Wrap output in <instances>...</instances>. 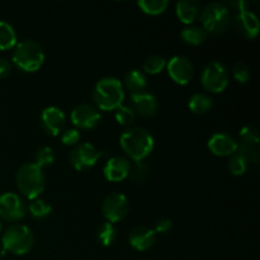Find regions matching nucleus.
<instances>
[{
    "label": "nucleus",
    "instance_id": "1",
    "mask_svg": "<svg viewBox=\"0 0 260 260\" xmlns=\"http://www.w3.org/2000/svg\"><path fill=\"white\" fill-rule=\"evenodd\" d=\"M121 146L134 161H141L151 154L154 137L142 127H129L121 135Z\"/></svg>",
    "mask_w": 260,
    "mask_h": 260
},
{
    "label": "nucleus",
    "instance_id": "2",
    "mask_svg": "<svg viewBox=\"0 0 260 260\" xmlns=\"http://www.w3.org/2000/svg\"><path fill=\"white\" fill-rule=\"evenodd\" d=\"M93 99L102 111H114L124 99L123 84L117 78L106 76L94 86Z\"/></svg>",
    "mask_w": 260,
    "mask_h": 260
},
{
    "label": "nucleus",
    "instance_id": "3",
    "mask_svg": "<svg viewBox=\"0 0 260 260\" xmlns=\"http://www.w3.org/2000/svg\"><path fill=\"white\" fill-rule=\"evenodd\" d=\"M15 182L19 192L28 200H35L45 189V174L35 162H25L18 169Z\"/></svg>",
    "mask_w": 260,
    "mask_h": 260
},
{
    "label": "nucleus",
    "instance_id": "4",
    "mask_svg": "<svg viewBox=\"0 0 260 260\" xmlns=\"http://www.w3.org/2000/svg\"><path fill=\"white\" fill-rule=\"evenodd\" d=\"M13 62L23 71L33 73L42 66L45 52L40 43L33 40L20 41L13 48Z\"/></svg>",
    "mask_w": 260,
    "mask_h": 260
},
{
    "label": "nucleus",
    "instance_id": "5",
    "mask_svg": "<svg viewBox=\"0 0 260 260\" xmlns=\"http://www.w3.org/2000/svg\"><path fill=\"white\" fill-rule=\"evenodd\" d=\"M201 22L203 29L211 35H221L233 22L231 13L223 3L212 2L201 10Z\"/></svg>",
    "mask_w": 260,
    "mask_h": 260
},
{
    "label": "nucleus",
    "instance_id": "6",
    "mask_svg": "<svg viewBox=\"0 0 260 260\" xmlns=\"http://www.w3.org/2000/svg\"><path fill=\"white\" fill-rule=\"evenodd\" d=\"M2 244L5 251H9L15 255H24L32 250L33 244H35V236L29 228L15 223V225L9 226L4 231Z\"/></svg>",
    "mask_w": 260,
    "mask_h": 260
},
{
    "label": "nucleus",
    "instance_id": "7",
    "mask_svg": "<svg viewBox=\"0 0 260 260\" xmlns=\"http://www.w3.org/2000/svg\"><path fill=\"white\" fill-rule=\"evenodd\" d=\"M203 88L212 93H221L229 84V74L220 61H211L205 66L201 75Z\"/></svg>",
    "mask_w": 260,
    "mask_h": 260
},
{
    "label": "nucleus",
    "instance_id": "8",
    "mask_svg": "<svg viewBox=\"0 0 260 260\" xmlns=\"http://www.w3.org/2000/svg\"><path fill=\"white\" fill-rule=\"evenodd\" d=\"M102 212L106 220L111 223L123 220L128 212V202L126 196L118 192L109 193L102 203Z\"/></svg>",
    "mask_w": 260,
    "mask_h": 260
},
{
    "label": "nucleus",
    "instance_id": "9",
    "mask_svg": "<svg viewBox=\"0 0 260 260\" xmlns=\"http://www.w3.org/2000/svg\"><path fill=\"white\" fill-rule=\"evenodd\" d=\"M25 212H27V206L18 194L7 192L0 196V217L10 222H15L22 220L25 216Z\"/></svg>",
    "mask_w": 260,
    "mask_h": 260
},
{
    "label": "nucleus",
    "instance_id": "10",
    "mask_svg": "<svg viewBox=\"0 0 260 260\" xmlns=\"http://www.w3.org/2000/svg\"><path fill=\"white\" fill-rule=\"evenodd\" d=\"M101 157V152L90 142L75 145L70 152V161L76 170H86L95 165Z\"/></svg>",
    "mask_w": 260,
    "mask_h": 260
},
{
    "label": "nucleus",
    "instance_id": "11",
    "mask_svg": "<svg viewBox=\"0 0 260 260\" xmlns=\"http://www.w3.org/2000/svg\"><path fill=\"white\" fill-rule=\"evenodd\" d=\"M167 69L169 76L180 85L189 83L194 75V66L192 61L182 55H177L167 62Z\"/></svg>",
    "mask_w": 260,
    "mask_h": 260
},
{
    "label": "nucleus",
    "instance_id": "12",
    "mask_svg": "<svg viewBox=\"0 0 260 260\" xmlns=\"http://www.w3.org/2000/svg\"><path fill=\"white\" fill-rule=\"evenodd\" d=\"M71 122L79 128H94L101 121V112L91 104H79L71 111Z\"/></svg>",
    "mask_w": 260,
    "mask_h": 260
},
{
    "label": "nucleus",
    "instance_id": "13",
    "mask_svg": "<svg viewBox=\"0 0 260 260\" xmlns=\"http://www.w3.org/2000/svg\"><path fill=\"white\" fill-rule=\"evenodd\" d=\"M234 27L245 38H255L260 29V23L258 15L251 10H244L238 12L234 18Z\"/></svg>",
    "mask_w": 260,
    "mask_h": 260
},
{
    "label": "nucleus",
    "instance_id": "14",
    "mask_svg": "<svg viewBox=\"0 0 260 260\" xmlns=\"http://www.w3.org/2000/svg\"><path fill=\"white\" fill-rule=\"evenodd\" d=\"M65 113L57 107H47L41 113V123L43 129L51 136H57L65 126Z\"/></svg>",
    "mask_w": 260,
    "mask_h": 260
},
{
    "label": "nucleus",
    "instance_id": "15",
    "mask_svg": "<svg viewBox=\"0 0 260 260\" xmlns=\"http://www.w3.org/2000/svg\"><path fill=\"white\" fill-rule=\"evenodd\" d=\"M239 142L225 132L213 134L208 140V149L217 156H230L238 151Z\"/></svg>",
    "mask_w": 260,
    "mask_h": 260
},
{
    "label": "nucleus",
    "instance_id": "16",
    "mask_svg": "<svg viewBox=\"0 0 260 260\" xmlns=\"http://www.w3.org/2000/svg\"><path fill=\"white\" fill-rule=\"evenodd\" d=\"M128 160L123 156H112L107 160L106 165L103 168L104 177L111 182H122L128 177L129 173Z\"/></svg>",
    "mask_w": 260,
    "mask_h": 260
},
{
    "label": "nucleus",
    "instance_id": "17",
    "mask_svg": "<svg viewBox=\"0 0 260 260\" xmlns=\"http://www.w3.org/2000/svg\"><path fill=\"white\" fill-rule=\"evenodd\" d=\"M156 241V234L154 230L146 226H137L132 229L128 235V243L131 244L132 248L136 250L144 251L151 248Z\"/></svg>",
    "mask_w": 260,
    "mask_h": 260
},
{
    "label": "nucleus",
    "instance_id": "18",
    "mask_svg": "<svg viewBox=\"0 0 260 260\" xmlns=\"http://www.w3.org/2000/svg\"><path fill=\"white\" fill-rule=\"evenodd\" d=\"M131 103L135 114H139L141 117H151L156 113L157 111V102L152 94L139 93L131 94Z\"/></svg>",
    "mask_w": 260,
    "mask_h": 260
},
{
    "label": "nucleus",
    "instance_id": "19",
    "mask_svg": "<svg viewBox=\"0 0 260 260\" xmlns=\"http://www.w3.org/2000/svg\"><path fill=\"white\" fill-rule=\"evenodd\" d=\"M201 4L197 0H180L177 3V15L184 24H190L200 17Z\"/></svg>",
    "mask_w": 260,
    "mask_h": 260
},
{
    "label": "nucleus",
    "instance_id": "20",
    "mask_svg": "<svg viewBox=\"0 0 260 260\" xmlns=\"http://www.w3.org/2000/svg\"><path fill=\"white\" fill-rule=\"evenodd\" d=\"M147 85V79L146 74L141 70H134L128 71L124 76V86L131 91L132 94H139L144 93L145 89Z\"/></svg>",
    "mask_w": 260,
    "mask_h": 260
},
{
    "label": "nucleus",
    "instance_id": "21",
    "mask_svg": "<svg viewBox=\"0 0 260 260\" xmlns=\"http://www.w3.org/2000/svg\"><path fill=\"white\" fill-rule=\"evenodd\" d=\"M180 36L185 43L192 46L202 45L207 40V32L201 25H187L182 29Z\"/></svg>",
    "mask_w": 260,
    "mask_h": 260
},
{
    "label": "nucleus",
    "instance_id": "22",
    "mask_svg": "<svg viewBox=\"0 0 260 260\" xmlns=\"http://www.w3.org/2000/svg\"><path fill=\"white\" fill-rule=\"evenodd\" d=\"M17 45V33L12 24L0 20V50H12Z\"/></svg>",
    "mask_w": 260,
    "mask_h": 260
},
{
    "label": "nucleus",
    "instance_id": "23",
    "mask_svg": "<svg viewBox=\"0 0 260 260\" xmlns=\"http://www.w3.org/2000/svg\"><path fill=\"white\" fill-rule=\"evenodd\" d=\"M189 109L196 114H205L212 107V98L205 93H196L189 99Z\"/></svg>",
    "mask_w": 260,
    "mask_h": 260
},
{
    "label": "nucleus",
    "instance_id": "24",
    "mask_svg": "<svg viewBox=\"0 0 260 260\" xmlns=\"http://www.w3.org/2000/svg\"><path fill=\"white\" fill-rule=\"evenodd\" d=\"M137 5L146 14L157 15L167 10L169 2L168 0H140V2H137Z\"/></svg>",
    "mask_w": 260,
    "mask_h": 260
},
{
    "label": "nucleus",
    "instance_id": "25",
    "mask_svg": "<svg viewBox=\"0 0 260 260\" xmlns=\"http://www.w3.org/2000/svg\"><path fill=\"white\" fill-rule=\"evenodd\" d=\"M116 229H114L113 223L108 222V221L102 223L98 229V233H96V238L103 246L112 245L116 240Z\"/></svg>",
    "mask_w": 260,
    "mask_h": 260
},
{
    "label": "nucleus",
    "instance_id": "26",
    "mask_svg": "<svg viewBox=\"0 0 260 260\" xmlns=\"http://www.w3.org/2000/svg\"><path fill=\"white\" fill-rule=\"evenodd\" d=\"M28 211L35 218H45L50 215L52 207L46 201L41 200V198H35V200L30 201L29 206H28Z\"/></svg>",
    "mask_w": 260,
    "mask_h": 260
},
{
    "label": "nucleus",
    "instance_id": "27",
    "mask_svg": "<svg viewBox=\"0 0 260 260\" xmlns=\"http://www.w3.org/2000/svg\"><path fill=\"white\" fill-rule=\"evenodd\" d=\"M167 68V60L160 55H150L144 61V71L146 74H159Z\"/></svg>",
    "mask_w": 260,
    "mask_h": 260
},
{
    "label": "nucleus",
    "instance_id": "28",
    "mask_svg": "<svg viewBox=\"0 0 260 260\" xmlns=\"http://www.w3.org/2000/svg\"><path fill=\"white\" fill-rule=\"evenodd\" d=\"M238 150L241 156L246 160V162H258L259 160V149L258 144L253 142H244L241 141L238 145Z\"/></svg>",
    "mask_w": 260,
    "mask_h": 260
},
{
    "label": "nucleus",
    "instance_id": "29",
    "mask_svg": "<svg viewBox=\"0 0 260 260\" xmlns=\"http://www.w3.org/2000/svg\"><path fill=\"white\" fill-rule=\"evenodd\" d=\"M55 161V151L52 147L43 146L38 149L35 154V164L42 169L43 167H48Z\"/></svg>",
    "mask_w": 260,
    "mask_h": 260
},
{
    "label": "nucleus",
    "instance_id": "30",
    "mask_svg": "<svg viewBox=\"0 0 260 260\" xmlns=\"http://www.w3.org/2000/svg\"><path fill=\"white\" fill-rule=\"evenodd\" d=\"M147 173H149V167L144 160H141V161H135V164L129 167L128 177L134 183H142L146 179Z\"/></svg>",
    "mask_w": 260,
    "mask_h": 260
},
{
    "label": "nucleus",
    "instance_id": "31",
    "mask_svg": "<svg viewBox=\"0 0 260 260\" xmlns=\"http://www.w3.org/2000/svg\"><path fill=\"white\" fill-rule=\"evenodd\" d=\"M114 116H116L117 122L122 126H131L132 123L135 122V118H136V114H135L134 109L131 107H127L121 104L118 108L114 109Z\"/></svg>",
    "mask_w": 260,
    "mask_h": 260
},
{
    "label": "nucleus",
    "instance_id": "32",
    "mask_svg": "<svg viewBox=\"0 0 260 260\" xmlns=\"http://www.w3.org/2000/svg\"><path fill=\"white\" fill-rule=\"evenodd\" d=\"M228 167L234 175H243L248 169V162L240 154H234L229 160Z\"/></svg>",
    "mask_w": 260,
    "mask_h": 260
},
{
    "label": "nucleus",
    "instance_id": "33",
    "mask_svg": "<svg viewBox=\"0 0 260 260\" xmlns=\"http://www.w3.org/2000/svg\"><path fill=\"white\" fill-rule=\"evenodd\" d=\"M233 74L234 78L239 81V83H246V81L250 79L251 73H250V68L246 65L245 62H236L233 68Z\"/></svg>",
    "mask_w": 260,
    "mask_h": 260
},
{
    "label": "nucleus",
    "instance_id": "34",
    "mask_svg": "<svg viewBox=\"0 0 260 260\" xmlns=\"http://www.w3.org/2000/svg\"><path fill=\"white\" fill-rule=\"evenodd\" d=\"M240 139L244 142H253L259 144V131L253 126H245L240 129Z\"/></svg>",
    "mask_w": 260,
    "mask_h": 260
},
{
    "label": "nucleus",
    "instance_id": "35",
    "mask_svg": "<svg viewBox=\"0 0 260 260\" xmlns=\"http://www.w3.org/2000/svg\"><path fill=\"white\" fill-rule=\"evenodd\" d=\"M79 139H80V134L76 128L63 129L62 134H61V141H62L63 145H68V146L78 145Z\"/></svg>",
    "mask_w": 260,
    "mask_h": 260
},
{
    "label": "nucleus",
    "instance_id": "36",
    "mask_svg": "<svg viewBox=\"0 0 260 260\" xmlns=\"http://www.w3.org/2000/svg\"><path fill=\"white\" fill-rule=\"evenodd\" d=\"M172 220H169V218H161V220H159L155 223V228L152 229V230H154V233L156 234V235L157 234H167L172 230Z\"/></svg>",
    "mask_w": 260,
    "mask_h": 260
},
{
    "label": "nucleus",
    "instance_id": "37",
    "mask_svg": "<svg viewBox=\"0 0 260 260\" xmlns=\"http://www.w3.org/2000/svg\"><path fill=\"white\" fill-rule=\"evenodd\" d=\"M12 71V63L4 57H0V79L8 76Z\"/></svg>",
    "mask_w": 260,
    "mask_h": 260
},
{
    "label": "nucleus",
    "instance_id": "38",
    "mask_svg": "<svg viewBox=\"0 0 260 260\" xmlns=\"http://www.w3.org/2000/svg\"><path fill=\"white\" fill-rule=\"evenodd\" d=\"M5 253H7V251H5V249L3 248V246H0V260H3V259H4V256H5Z\"/></svg>",
    "mask_w": 260,
    "mask_h": 260
},
{
    "label": "nucleus",
    "instance_id": "39",
    "mask_svg": "<svg viewBox=\"0 0 260 260\" xmlns=\"http://www.w3.org/2000/svg\"><path fill=\"white\" fill-rule=\"evenodd\" d=\"M0 233H2V221H0Z\"/></svg>",
    "mask_w": 260,
    "mask_h": 260
}]
</instances>
